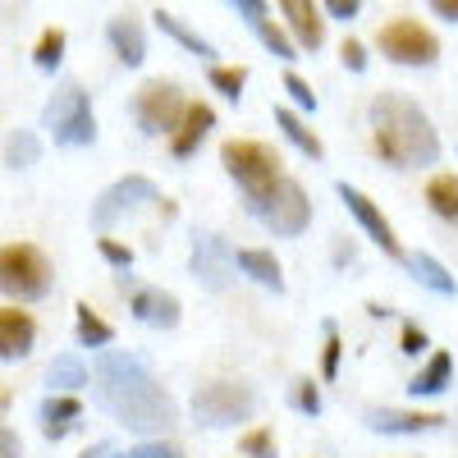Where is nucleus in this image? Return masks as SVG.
Listing matches in <instances>:
<instances>
[{
  "instance_id": "f257e3e1",
  "label": "nucleus",
  "mask_w": 458,
  "mask_h": 458,
  "mask_svg": "<svg viewBox=\"0 0 458 458\" xmlns=\"http://www.w3.org/2000/svg\"><path fill=\"white\" fill-rule=\"evenodd\" d=\"M92 386H97L101 408L129 431L157 436V431H170L179 422V408H174L170 390L129 353L101 349L97 367H92Z\"/></svg>"
},
{
  "instance_id": "f03ea898",
  "label": "nucleus",
  "mask_w": 458,
  "mask_h": 458,
  "mask_svg": "<svg viewBox=\"0 0 458 458\" xmlns=\"http://www.w3.org/2000/svg\"><path fill=\"white\" fill-rule=\"evenodd\" d=\"M371 120V151L394 170H417L440 161V133L427 110L403 92H376L367 106Z\"/></svg>"
},
{
  "instance_id": "7ed1b4c3",
  "label": "nucleus",
  "mask_w": 458,
  "mask_h": 458,
  "mask_svg": "<svg viewBox=\"0 0 458 458\" xmlns=\"http://www.w3.org/2000/svg\"><path fill=\"white\" fill-rule=\"evenodd\" d=\"M220 165H225L229 179L243 188V202H261L266 193H276V183L284 179L280 151L257 142V138H229V142H220Z\"/></svg>"
},
{
  "instance_id": "20e7f679",
  "label": "nucleus",
  "mask_w": 458,
  "mask_h": 458,
  "mask_svg": "<svg viewBox=\"0 0 458 458\" xmlns=\"http://www.w3.org/2000/svg\"><path fill=\"white\" fill-rule=\"evenodd\" d=\"M55 284V271L42 248L32 243H5L0 248V293L14 302H37Z\"/></svg>"
},
{
  "instance_id": "39448f33",
  "label": "nucleus",
  "mask_w": 458,
  "mask_h": 458,
  "mask_svg": "<svg viewBox=\"0 0 458 458\" xmlns=\"http://www.w3.org/2000/svg\"><path fill=\"white\" fill-rule=\"evenodd\" d=\"M376 47L390 64H408V69H431L440 60V37L412 14H394V19L380 23Z\"/></svg>"
},
{
  "instance_id": "423d86ee",
  "label": "nucleus",
  "mask_w": 458,
  "mask_h": 458,
  "mask_svg": "<svg viewBox=\"0 0 458 458\" xmlns=\"http://www.w3.org/2000/svg\"><path fill=\"white\" fill-rule=\"evenodd\" d=\"M42 129L60 142V147H92L97 142V114H92V97L79 83H64L47 110H42Z\"/></svg>"
},
{
  "instance_id": "0eeeda50",
  "label": "nucleus",
  "mask_w": 458,
  "mask_h": 458,
  "mask_svg": "<svg viewBox=\"0 0 458 458\" xmlns=\"http://www.w3.org/2000/svg\"><path fill=\"white\" fill-rule=\"evenodd\" d=\"M248 211L271 229V234H280V239H293V234H302V229L312 225L308 188H302L298 179H289V174L276 183V193H266L261 202H248Z\"/></svg>"
},
{
  "instance_id": "6e6552de",
  "label": "nucleus",
  "mask_w": 458,
  "mask_h": 458,
  "mask_svg": "<svg viewBox=\"0 0 458 458\" xmlns=\"http://www.w3.org/2000/svg\"><path fill=\"white\" fill-rule=\"evenodd\" d=\"M257 412V390L243 380H207L193 394V417L202 427H239Z\"/></svg>"
},
{
  "instance_id": "1a4fd4ad",
  "label": "nucleus",
  "mask_w": 458,
  "mask_h": 458,
  "mask_svg": "<svg viewBox=\"0 0 458 458\" xmlns=\"http://www.w3.org/2000/svg\"><path fill=\"white\" fill-rule=\"evenodd\" d=\"M188 110V97L179 92V83H165V79H151L133 92V120L142 133H174L179 120Z\"/></svg>"
},
{
  "instance_id": "9d476101",
  "label": "nucleus",
  "mask_w": 458,
  "mask_h": 458,
  "mask_svg": "<svg viewBox=\"0 0 458 458\" xmlns=\"http://www.w3.org/2000/svg\"><path fill=\"white\" fill-rule=\"evenodd\" d=\"M147 202H165L161 198V188L157 183H151L147 174H129V179H114L110 188H106V193L92 202V225L101 229V234H106V229L114 225V220H120V216H129V211H138V207H147Z\"/></svg>"
},
{
  "instance_id": "9b49d317",
  "label": "nucleus",
  "mask_w": 458,
  "mask_h": 458,
  "mask_svg": "<svg viewBox=\"0 0 458 458\" xmlns=\"http://www.w3.org/2000/svg\"><path fill=\"white\" fill-rule=\"evenodd\" d=\"M335 193H339V202H344V207H349V216L367 229V239H371L380 252L394 257V261H403V257H408V248H403V243H399V234H394V225L386 220V211H380V207L362 193V188H353V183H335Z\"/></svg>"
},
{
  "instance_id": "f8f14e48",
  "label": "nucleus",
  "mask_w": 458,
  "mask_h": 458,
  "mask_svg": "<svg viewBox=\"0 0 458 458\" xmlns=\"http://www.w3.org/2000/svg\"><path fill=\"white\" fill-rule=\"evenodd\" d=\"M120 289L129 293V312H133L142 326H157V330H174V326H179L183 308H179L174 293H165V289H157V284H129V280H120Z\"/></svg>"
},
{
  "instance_id": "ddd939ff",
  "label": "nucleus",
  "mask_w": 458,
  "mask_h": 458,
  "mask_svg": "<svg viewBox=\"0 0 458 458\" xmlns=\"http://www.w3.org/2000/svg\"><path fill=\"white\" fill-rule=\"evenodd\" d=\"M234 14H243L248 19V28L257 32V42L271 51L276 60H298V47H293V37L284 32V23L276 19V10L271 5H261V0H234V5H229Z\"/></svg>"
},
{
  "instance_id": "4468645a",
  "label": "nucleus",
  "mask_w": 458,
  "mask_h": 458,
  "mask_svg": "<svg viewBox=\"0 0 458 458\" xmlns=\"http://www.w3.org/2000/svg\"><path fill=\"white\" fill-rule=\"evenodd\" d=\"M276 14H280L284 32L293 37V47H302V51L326 47V14H321V5H312V0H280Z\"/></svg>"
},
{
  "instance_id": "2eb2a0df",
  "label": "nucleus",
  "mask_w": 458,
  "mask_h": 458,
  "mask_svg": "<svg viewBox=\"0 0 458 458\" xmlns=\"http://www.w3.org/2000/svg\"><path fill=\"white\" fill-rule=\"evenodd\" d=\"M367 427L386 431V436H422V431L445 427V417L440 412H422V408H371Z\"/></svg>"
},
{
  "instance_id": "dca6fc26",
  "label": "nucleus",
  "mask_w": 458,
  "mask_h": 458,
  "mask_svg": "<svg viewBox=\"0 0 458 458\" xmlns=\"http://www.w3.org/2000/svg\"><path fill=\"white\" fill-rule=\"evenodd\" d=\"M229 266H234V252L225 248L220 234H198L193 239V276L207 280L211 289H225L229 284Z\"/></svg>"
},
{
  "instance_id": "f3484780",
  "label": "nucleus",
  "mask_w": 458,
  "mask_h": 458,
  "mask_svg": "<svg viewBox=\"0 0 458 458\" xmlns=\"http://www.w3.org/2000/svg\"><path fill=\"white\" fill-rule=\"evenodd\" d=\"M216 129V110L207 106V101H188V110H183V120H179V129L170 133V151L179 161H188L193 151L207 142V133Z\"/></svg>"
},
{
  "instance_id": "a211bd4d",
  "label": "nucleus",
  "mask_w": 458,
  "mask_h": 458,
  "mask_svg": "<svg viewBox=\"0 0 458 458\" xmlns=\"http://www.w3.org/2000/svg\"><path fill=\"white\" fill-rule=\"evenodd\" d=\"M37 321L23 308H0V362H19L32 353Z\"/></svg>"
},
{
  "instance_id": "6ab92c4d",
  "label": "nucleus",
  "mask_w": 458,
  "mask_h": 458,
  "mask_svg": "<svg viewBox=\"0 0 458 458\" xmlns=\"http://www.w3.org/2000/svg\"><path fill=\"white\" fill-rule=\"evenodd\" d=\"M83 417V399L79 394H47L42 408H37V422H42V436L47 440H64Z\"/></svg>"
},
{
  "instance_id": "aec40b11",
  "label": "nucleus",
  "mask_w": 458,
  "mask_h": 458,
  "mask_svg": "<svg viewBox=\"0 0 458 458\" xmlns=\"http://www.w3.org/2000/svg\"><path fill=\"white\" fill-rule=\"evenodd\" d=\"M449 380H454V353L449 349H436L422 367H417V376L408 380V394L412 399H436L449 390Z\"/></svg>"
},
{
  "instance_id": "412c9836",
  "label": "nucleus",
  "mask_w": 458,
  "mask_h": 458,
  "mask_svg": "<svg viewBox=\"0 0 458 458\" xmlns=\"http://www.w3.org/2000/svg\"><path fill=\"white\" fill-rule=\"evenodd\" d=\"M106 37H110L114 55H120L124 64H142L147 60V32H142V23L133 14H114L106 23Z\"/></svg>"
},
{
  "instance_id": "4be33fe9",
  "label": "nucleus",
  "mask_w": 458,
  "mask_h": 458,
  "mask_svg": "<svg viewBox=\"0 0 458 458\" xmlns=\"http://www.w3.org/2000/svg\"><path fill=\"white\" fill-rule=\"evenodd\" d=\"M234 271H243V276L257 280L261 289L284 293V271H280L276 252H266V248H239V252H234Z\"/></svg>"
},
{
  "instance_id": "5701e85b",
  "label": "nucleus",
  "mask_w": 458,
  "mask_h": 458,
  "mask_svg": "<svg viewBox=\"0 0 458 458\" xmlns=\"http://www.w3.org/2000/svg\"><path fill=\"white\" fill-rule=\"evenodd\" d=\"M403 266L412 271V280H417V284H427L431 293H440V298H454V293H458V280L445 271V261H436L431 252H408Z\"/></svg>"
},
{
  "instance_id": "b1692460",
  "label": "nucleus",
  "mask_w": 458,
  "mask_h": 458,
  "mask_svg": "<svg viewBox=\"0 0 458 458\" xmlns=\"http://www.w3.org/2000/svg\"><path fill=\"white\" fill-rule=\"evenodd\" d=\"M276 124H280V133L302 151V157H312V161H321L326 157V142L317 138V129L308 124V120H302V114L298 110H289V106H276Z\"/></svg>"
},
{
  "instance_id": "393cba45",
  "label": "nucleus",
  "mask_w": 458,
  "mask_h": 458,
  "mask_svg": "<svg viewBox=\"0 0 458 458\" xmlns=\"http://www.w3.org/2000/svg\"><path fill=\"white\" fill-rule=\"evenodd\" d=\"M151 19H157V28H161L165 37H174V42H179L183 51H193V55H202V60H211V55H216V47L207 42L202 32H193V28H188V23H183L174 10H157Z\"/></svg>"
},
{
  "instance_id": "a878e982",
  "label": "nucleus",
  "mask_w": 458,
  "mask_h": 458,
  "mask_svg": "<svg viewBox=\"0 0 458 458\" xmlns=\"http://www.w3.org/2000/svg\"><path fill=\"white\" fill-rule=\"evenodd\" d=\"M47 386H51L55 394H73L79 386H88V367H83V358L60 353V358L47 367Z\"/></svg>"
},
{
  "instance_id": "bb28decb",
  "label": "nucleus",
  "mask_w": 458,
  "mask_h": 458,
  "mask_svg": "<svg viewBox=\"0 0 458 458\" xmlns=\"http://www.w3.org/2000/svg\"><path fill=\"white\" fill-rule=\"evenodd\" d=\"M427 207H431L440 220L458 225V174H436V179L427 183Z\"/></svg>"
},
{
  "instance_id": "cd10ccee",
  "label": "nucleus",
  "mask_w": 458,
  "mask_h": 458,
  "mask_svg": "<svg viewBox=\"0 0 458 458\" xmlns=\"http://www.w3.org/2000/svg\"><path fill=\"white\" fill-rule=\"evenodd\" d=\"M73 326H79V344H88V349H106V344L114 339L110 321H101L92 312V302H73Z\"/></svg>"
},
{
  "instance_id": "c85d7f7f",
  "label": "nucleus",
  "mask_w": 458,
  "mask_h": 458,
  "mask_svg": "<svg viewBox=\"0 0 458 458\" xmlns=\"http://www.w3.org/2000/svg\"><path fill=\"white\" fill-rule=\"evenodd\" d=\"M64 47H69L64 28H47L42 37H37V47H32V64H37V69H47V73H55L60 60H64Z\"/></svg>"
},
{
  "instance_id": "c756f323",
  "label": "nucleus",
  "mask_w": 458,
  "mask_h": 458,
  "mask_svg": "<svg viewBox=\"0 0 458 458\" xmlns=\"http://www.w3.org/2000/svg\"><path fill=\"white\" fill-rule=\"evenodd\" d=\"M37 157H42V142H37V133H28V129L10 133V142H5V165L28 170V165H37Z\"/></svg>"
},
{
  "instance_id": "7c9ffc66",
  "label": "nucleus",
  "mask_w": 458,
  "mask_h": 458,
  "mask_svg": "<svg viewBox=\"0 0 458 458\" xmlns=\"http://www.w3.org/2000/svg\"><path fill=\"white\" fill-rule=\"evenodd\" d=\"M239 454L243 458H280V440L271 427H248L239 436Z\"/></svg>"
},
{
  "instance_id": "2f4dec72",
  "label": "nucleus",
  "mask_w": 458,
  "mask_h": 458,
  "mask_svg": "<svg viewBox=\"0 0 458 458\" xmlns=\"http://www.w3.org/2000/svg\"><path fill=\"white\" fill-rule=\"evenodd\" d=\"M211 88L229 101H239L243 88H248V69L243 64H211Z\"/></svg>"
},
{
  "instance_id": "473e14b6",
  "label": "nucleus",
  "mask_w": 458,
  "mask_h": 458,
  "mask_svg": "<svg viewBox=\"0 0 458 458\" xmlns=\"http://www.w3.org/2000/svg\"><path fill=\"white\" fill-rule=\"evenodd\" d=\"M289 403H293L298 412H308V417H317V412H321V390L312 386L308 376H298L293 386H289Z\"/></svg>"
},
{
  "instance_id": "72a5a7b5",
  "label": "nucleus",
  "mask_w": 458,
  "mask_h": 458,
  "mask_svg": "<svg viewBox=\"0 0 458 458\" xmlns=\"http://www.w3.org/2000/svg\"><path fill=\"white\" fill-rule=\"evenodd\" d=\"M339 362H344V339H339V330L326 321V349H321V376L326 380H335L339 376Z\"/></svg>"
},
{
  "instance_id": "f704fd0d",
  "label": "nucleus",
  "mask_w": 458,
  "mask_h": 458,
  "mask_svg": "<svg viewBox=\"0 0 458 458\" xmlns=\"http://www.w3.org/2000/svg\"><path fill=\"white\" fill-rule=\"evenodd\" d=\"M284 92H289V101H293L298 110H308V114L317 110V92H312V83L302 79V73H293V69L284 73Z\"/></svg>"
},
{
  "instance_id": "c9c22d12",
  "label": "nucleus",
  "mask_w": 458,
  "mask_h": 458,
  "mask_svg": "<svg viewBox=\"0 0 458 458\" xmlns=\"http://www.w3.org/2000/svg\"><path fill=\"white\" fill-rule=\"evenodd\" d=\"M97 252H101L110 266H120V271H129V266H133V248H129V243H120V239H110V234H101V239H97Z\"/></svg>"
},
{
  "instance_id": "e433bc0d",
  "label": "nucleus",
  "mask_w": 458,
  "mask_h": 458,
  "mask_svg": "<svg viewBox=\"0 0 458 458\" xmlns=\"http://www.w3.org/2000/svg\"><path fill=\"white\" fill-rule=\"evenodd\" d=\"M339 60H344V69L367 73V47L358 42V37H344V42H339Z\"/></svg>"
},
{
  "instance_id": "4c0bfd02",
  "label": "nucleus",
  "mask_w": 458,
  "mask_h": 458,
  "mask_svg": "<svg viewBox=\"0 0 458 458\" xmlns=\"http://www.w3.org/2000/svg\"><path fill=\"white\" fill-rule=\"evenodd\" d=\"M399 349H403L408 358H422V349H427V330L417 326V321H403V330H399Z\"/></svg>"
},
{
  "instance_id": "58836bf2",
  "label": "nucleus",
  "mask_w": 458,
  "mask_h": 458,
  "mask_svg": "<svg viewBox=\"0 0 458 458\" xmlns=\"http://www.w3.org/2000/svg\"><path fill=\"white\" fill-rule=\"evenodd\" d=\"M129 458H183V449L170 445V440H142Z\"/></svg>"
},
{
  "instance_id": "ea45409f",
  "label": "nucleus",
  "mask_w": 458,
  "mask_h": 458,
  "mask_svg": "<svg viewBox=\"0 0 458 458\" xmlns=\"http://www.w3.org/2000/svg\"><path fill=\"white\" fill-rule=\"evenodd\" d=\"M358 0H326V5H321V14H335V19H344V23H349V19H358Z\"/></svg>"
},
{
  "instance_id": "a19ab883",
  "label": "nucleus",
  "mask_w": 458,
  "mask_h": 458,
  "mask_svg": "<svg viewBox=\"0 0 458 458\" xmlns=\"http://www.w3.org/2000/svg\"><path fill=\"white\" fill-rule=\"evenodd\" d=\"M0 458H23V445L10 427H0Z\"/></svg>"
},
{
  "instance_id": "79ce46f5",
  "label": "nucleus",
  "mask_w": 458,
  "mask_h": 458,
  "mask_svg": "<svg viewBox=\"0 0 458 458\" xmlns=\"http://www.w3.org/2000/svg\"><path fill=\"white\" fill-rule=\"evenodd\" d=\"M431 14H440V19L458 23V0H436V5H431Z\"/></svg>"
},
{
  "instance_id": "37998d69",
  "label": "nucleus",
  "mask_w": 458,
  "mask_h": 458,
  "mask_svg": "<svg viewBox=\"0 0 458 458\" xmlns=\"http://www.w3.org/2000/svg\"><path fill=\"white\" fill-rule=\"evenodd\" d=\"M335 261H353V243H335Z\"/></svg>"
},
{
  "instance_id": "c03bdc74",
  "label": "nucleus",
  "mask_w": 458,
  "mask_h": 458,
  "mask_svg": "<svg viewBox=\"0 0 458 458\" xmlns=\"http://www.w3.org/2000/svg\"><path fill=\"white\" fill-rule=\"evenodd\" d=\"M106 449H110V445H92V449H83L79 458H106Z\"/></svg>"
},
{
  "instance_id": "a18cd8bd",
  "label": "nucleus",
  "mask_w": 458,
  "mask_h": 458,
  "mask_svg": "<svg viewBox=\"0 0 458 458\" xmlns=\"http://www.w3.org/2000/svg\"><path fill=\"white\" fill-rule=\"evenodd\" d=\"M10 403H14V394H10L5 386H0V417H5V408H10Z\"/></svg>"
},
{
  "instance_id": "49530a36",
  "label": "nucleus",
  "mask_w": 458,
  "mask_h": 458,
  "mask_svg": "<svg viewBox=\"0 0 458 458\" xmlns=\"http://www.w3.org/2000/svg\"><path fill=\"white\" fill-rule=\"evenodd\" d=\"M106 458H129V454H114V449H106Z\"/></svg>"
}]
</instances>
